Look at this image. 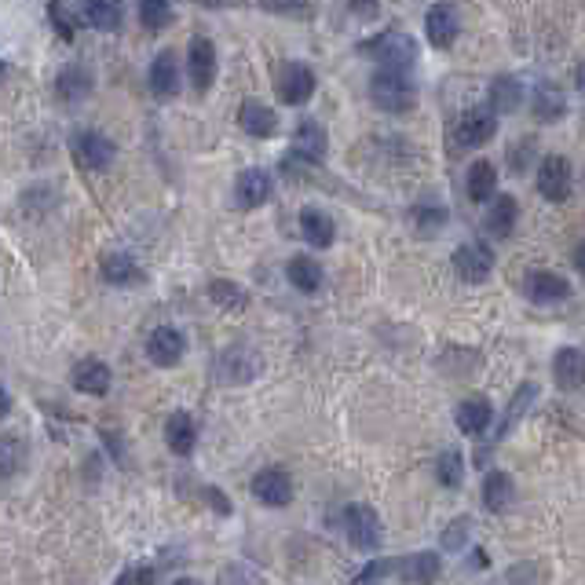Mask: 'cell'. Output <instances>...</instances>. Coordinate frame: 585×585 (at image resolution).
<instances>
[{
  "label": "cell",
  "instance_id": "33",
  "mask_svg": "<svg viewBox=\"0 0 585 585\" xmlns=\"http://www.w3.org/2000/svg\"><path fill=\"white\" fill-rule=\"evenodd\" d=\"M209 300L224 311H242L245 304H249L245 289L234 286V282H227V278H213V282H209Z\"/></svg>",
  "mask_w": 585,
  "mask_h": 585
},
{
  "label": "cell",
  "instance_id": "32",
  "mask_svg": "<svg viewBox=\"0 0 585 585\" xmlns=\"http://www.w3.org/2000/svg\"><path fill=\"white\" fill-rule=\"evenodd\" d=\"M55 92L63 99H81L92 92V74H88L85 66H66L63 74L55 77Z\"/></svg>",
  "mask_w": 585,
  "mask_h": 585
},
{
  "label": "cell",
  "instance_id": "47",
  "mask_svg": "<svg viewBox=\"0 0 585 585\" xmlns=\"http://www.w3.org/2000/svg\"><path fill=\"white\" fill-rule=\"evenodd\" d=\"M359 585H377V582H359Z\"/></svg>",
  "mask_w": 585,
  "mask_h": 585
},
{
  "label": "cell",
  "instance_id": "4",
  "mask_svg": "<svg viewBox=\"0 0 585 585\" xmlns=\"http://www.w3.org/2000/svg\"><path fill=\"white\" fill-rule=\"evenodd\" d=\"M275 85L282 103H289V107H300V103H308L315 96V74H311L308 63H286L278 70Z\"/></svg>",
  "mask_w": 585,
  "mask_h": 585
},
{
  "label": "cell",
  "instance_id": "8",
  "mask_svg": "<svg viewBox=\"0 0 585 585\" xmlns=\"http://www.w3.org/2000/svg\"><path fill=\"white\" fill-rule=\"evenodd\" d=\"M494 110L487 107H476V110H465L458 121V128H454V143L458 147H468V150H476L483 147L490 136H494Z\"/></svg>",
  "mask_w": 585,
  "mask_h": 585
},
{
  "label": "cell",
  "instance_id": "21",
  "mask_svg": "<svg viewBox=\"0 0 585 585\" xmlns=\"http://www.w3.org/2000/svg\"><path fill=\"white\" fill-rule=\"evenodd\" d=\"M300 234H304V242H308V245H315V249H326V245H333V234H337V227H333L330 213H322V209L308 205V209H300Z\"/></svg>",
  "mask_w": 585,
  "mask_h": 585
},
{
  "label": "cell",
  "instance_id": "7",
  "mask_svg": "<svg viewBox=\"0 0 585 585\" xmlns=\"http://www.w3.org/2000/svg\"><path fill=\"white\" fill-rule=\"evenodd\" d=\"M461 33V19H458V8L454 4H432L425 15V37L432 48H450V44L458 41Z\"/></svg>",
  "mask_w": 585,
  "mask_h": 585
},
{
  "label": "cell",
  "instance_id": "25",
  "mask_svg": "<svg viewBox=\"0 0 585 585\" xmlns=\"http://www.w3.org/2000/svg\"><path fill=\"white\" fill-rule=\"evenodd\" d=\"M490 403L483 399V395H472V399H465V403L454 410V421H458V428L465 432V436H479L483 428L490 425Z\"/></svg>",
  "mask_w": 585,
  "mask_h": 585
},
{
  "label": "cell",
  "instance_id": "45",
  "mask_svg": "<svg viewBox=\"0 0 585 585\" xmlns=\"http://www.w3.org/2000/svg\"><path fill=\"white\" fill-rule=\"evenodd\" d=\"M202 4L205 8H231L234 0H202Z\"/></svg>",
  "mask_w": 585,
  "mask_h": 585
},
{
  "label": "cell",
  "instance_id": "42",
  "mask_svg": "<svg viewBox=\"0 0 585 585\" xmlns=\"http://www.w3.org/2000/svg\"><path fill=\"white\" fill-rule=\"evenodd\" d=\"M264 4L271 11H300L304 4H308V0H264Z\"/></svg>",
  "mask_w": 585,
  "mask_h": 585
},
{
  "label": "cell",
  "instance_id": "31",
  "mask_svg": "<svg viewBox=\"0 0 585 585\" xmlns=\"http://www.w3.org/2000/svg\"><path fill=\"white\" fill-rule=\"evenodd\" d=\"M289 282L300 289V293H315L322 286V267L311 260V256H293L286 267Z\"/></svg>",
  "mask_w": 585,
  "mask_h": 585
},
{
  "label": "cell",
  "instance_id": "12",
  "mask_svg": "<svg viewBox=\"0 0 585 585\" xmlns=\"http://www.w3.org/2000/svg\"><path fill=\"white\" fill-rule=\"evenodd\" d=\"M366 52L377 55L381 66H403V70L417 59V48L410 41V33H384L381 41L366 44Z\"/></svg>",
  "mask_w": 585,
  "mask_h": 585
},
{
  "label": "cell",
  "instance_id": "13",
  "mask_svg": "<svg viewBox=\"0 0 585 585\" xmlns=\"http://www.w3.org/2000/svg\"><path fill=\"white\" fill-rule=\"evenodd\" d=\"M147 85L158 99H172L176 92H180V63H176V52L165 48V52L154 55L150 74H147Z\"/></svg>",
  "mask_w": 585,
  "mask_h": 585
},
{
  "label": "cell",
  "instance_id": "29",
  "mask_svg": "<svg viewBox=\"0 0 585 585\" xmlns=\"http://www.w3.org/2000/svg\"><path fill=\"white\" fill-rule=\"evenodd\" d=\"M494 187H498V172L490 161H472L468 169V198L472 202H490L494 198Z\"/></svg>",
  "mask_w": 585,
  "mask_h": 585
},
{
  "label": "cell",
  "instance_id": "36",
  "mask_svg": "<svg viewBox=\"0 0 585 585\" xmlns=\"http://www.w3.org/2000/svg\"><path fill=\"white\" fill-rule=\"evenodd\" d=\"M139 22H143V30H165L172 22V4L169 0H139Z\"/></svg>",
  "mask_w": 585,
  "mask_h": 585
},
{
  "label": "cell",
  "instance_id": "3",
  "mask_svg": "<svg viewBox=\"0 0 585 585\" xmlns=\"http://www.w3.org/2000/svg\"><path fill=\"white\" fill-rule=\"evenodd\" d=\"M260 373V355L249 344H234V348L220 351L216 359V381L220 384H249Z\"/></svg>",
  "mask_w": 585,
  "mask_h": 585
},
{
  "label": "cell",
  "instance_id": "20",
  "mask_svg": "<svg viewBox=\"0 0 585 585\" xmlns=\"http://www.w3.org/2000/svg\"><path fill=\"white\" fill-rule=\"evenodd\" d=\"M553 377L564 392H575L585 384V355L578 348H560L553 359Z\"/></svg>",
  "mask_w": 585,
  "mask_h": 585
},
{
  "label": "cell",
  "instance_id": "24",
  "mask_svg": "<svg viewBox=\"0 0 585 585\" xmlns=\"http://www.w3.org/2000/svg\"><path fill=\"white\" fill-rule=\"evenodd\" d=\"M516 216H520V205H516V198L512 194H498L494 198V205H490L487 213V234H494V238H509L512 227H516Z\"/></svg>",
  "mask_w": 585,
  "mask_h": 585
},
{
  "label": "cell",
  "instance_id": "35",
  "mask_svg": "<svg viewBox=\"0 0 585 585\" xmlns=\"http://www.w3.org/2000/svg\"><path fill=\"white\" fill-rule=\"evenodd\" d=\"M436 476L443 487L458 490L461 479H465V458H461L458 450H443V454L436 458Z\"/></svg>",
  "mask_w": 585,
  "mask_h": 585
},
{
  "label": "cell",
  "instance_id": "1",
  "mask_svg": "<svg viewBox=\"0 0 585 585\" xmlns=\"http://www.w3.org/2000/svg\"><path fill=\"white\" fill-rule=\"evenodd\" d=\"M370 96H373V103L381 110H388V114H403V110L414 107L417 88L403 66H381L370 81Z\"/></svg>",
  "mask_w": 585,
  "mask_h": 585
},
{
  "label": "cell",
  "instance_id": "17",
  "mask_svg": "<svg viewBox=\"0 0 585 585\" xmlns=\"http://www.w3.org/2000/svg\"><path fill=\"white\" fill-rule=\"evenodd\" d=\"M70 384L85 395H107L110 392V366L103 359H81L70 373Z\"/></svg>",
  "mask_w": 585,
  "mask_h": 585
},
{
  "label": "cell",
  "instance_id": "22",
  "mask_svg": "<svg viewBox=\"0 0 585 585\" xmlns=\"http://www.w3.org/2000/svg\"><path fill=\"white\" fill-rule=\"evenodd\" d=\"M395 571L414 585H436L443 564H439L436 553H414V556H406V560H395Z\"/></svg>",
  "mask_w": 585,
  "mask_h": 585
},
{
  "label": "cell",
  "instance_id": "28",
  "mask_svg": "<svg viewBox=\"0 0 585 585\" xmlns=\"http://www.w3.org/2000/svg\"><path fill=\"white\" fill-rule=\"evenodd\" d=\"M103 278H107L110 286H136L143 275H139L136 260L128 253H107L103 256Z\"/></svg>",
  "mask_w": 585,
  "mask_h": 585
},
{
  "label": "cell",
  "instance_id": "18",
  "mask_svg": "<svg viewBox=\"0 0 585 585\" xmlns=\"http://www.w3.org/2000/svg\"><path fill=\"white\" fill-rule=\"evenodd\" d=\"M527 297L534 304H556V300L571 297V282L564 275H556V271H534L527 278Z\"/></svg>",
  "mask_w": 585,
  "mask_h": 585
},
{
  "label": "cell",
  "instance_id": "37",
  "mask_svg": "<svg viewBox=\"0 0 585 585\" xmlns=\"http://www.w3.org/2000/svg\"><path fill=\"white\" fill-rule=\"evenodd\" d=\"M534 395H538V384H534V381H527L520 392H516V399H512V406H509V414H505V421H501V436H509L512 428H516L520 414H527V406L534 403Z\"/></svg>",
  "mask_w": 585,
  "mask_h": 585
},
{
  "label": "cell",
  "instance_id": "39",
  "mask_svg": "<svg viewBox=\"0 0 585 585\" xmlns=\"http://www.w3.org/2000/svg\"><path fill=\"white\" fill-rule=\"evenodd\" d=\"M220 585H260V582H256V575L249 571V567L234 564V567H224V575H220Z\"/></svg>",
  "mask_w": 585,
  "mask_h": 585
},
{
  "label": "cell",
  "instance_id": "26",
  "mask_svg": "<svg viewBox=\"0 0 585 585\" xmlns=\"http://www.w3.org/2000/svg\"><path fill=\"white\" fill-rule=\"evenodd\" d=\"M516 498V483H512L509 472H487L483 479V505L490 512H505Z\"/></svg>",
  "mask_w": 585,
  "mask_h": 585
},
{
  "label": "cell",
  "instance_id": "6",
  "mask_svg": "<svg viewBox=\"0 0 585 585\" xmlns=\"http://www.w3.org/2000/svg\"><path fill=\"white\" fill-rule=\"evenodd\" d=\"M187 74H191L194 92H209L216 81V48L209 37H194L191 48H187Z\"/></svg>",
  "mask_w": 585,
  "mask_h": 585
},
{
  "label": "cell",
  "instance_id": "23",
  "mask_svg": "<svg viewBox=\"0 0 585 585\" xmlns=\"http://www.w3.org/2000/svg\"><path fill=\"white\" fill-rule=\"evenodd\" d=\"M165 443H169V450L172 454H180V458L191 454L194 443H198V428H194L191 414L176 410V414L169 417V425H165Z\"/></svg>",
  "mask_w": 585,
  "mask_h": 585
},
{
  "label": "cell",
  "instance_id": "44",
  "mask_svg": "<svg viewBox=\"0 0 585 585\" xmlns=\"http://www.w3.org/2000/svg\"><path fill=\"white\" fill-rule=\"evenodd\" d=\"M575 264H578V271H585V242L575 249Z\"/></svg>",
  "mask_w": 585,
  "mask_h": 585
},
{
  "label": "cell",
  "instance_id": "38",
  "mask_svg": "<svg viewBox=\"0 0 585 585\" xmlns=\"http://www.w3.org/2000/svg\"><path fill=\"white\" fill-rule=\"evenodd\" d=\"M468 534H472V520L468 516H458V520H450V527L443 531V545H447L450 553H458L468 545Z\"/></svg>",
  "mask_w": 585,
  "mask_h": 585
},
{
  "label": "cell",
  "instance_id": "5",
  "mask_svg": "<svg viewBox=\"0 0 585 585\" xmlns=\"http://www.w3.org/2000/svg\"><path fill=\"white\" fill-rule=\"evenodd\" d=\"M70 154L77 158V165L81 169H92V172H99V169H107L110 161H114V143H110L103 132H77L74 139H70Z\"/></svg>",
  "mask_w": 585,
  "mask_h": 585
},
{
  "label": "cell",
  "instance_id": "2",
  "mask_svg": "<svg viewBox=\"0 0 585 585\" xmlns=\"http://www.w3.org/2000/svg\"><path fill=\"white\" fill-rule=\"evenodd\" d=\"M344 534H348V542L355 549H362V553H377L384 542V527L370 505H348L344 509Z\"/></svg>",
  "mask_w": 585,
  "mask_h": 585
},
{
  "label": "cell",
  "instance_id": "34",
  "mask_svg": "<svg viewBox=\"0 0 585 585\" xmlns=\"http://www.w3.org/2000/svg\"><path fill=\"white\" fill-rule=\"evenodd\" d=\"M567 103H564V92L560 88H549L542 85L538 88V96H534V114H538V121H556V117H564Z\"/></svg>",
  "mask_w": 585,
  "mask_h": 585
},
{
  "label": "cell",
  "instance_id": "46",
  "mask_svg": "<svg viewBox=\"0 0 585 585\" xmlns=\"http://www.w3.org/2000/svg\"><path fill=\"white\" fill-rule=\"evenodd\" d=\"M575 81H578V88L585 92V63H578V74H575Z\"/></svg>",
  "mask_w": 585,
  "mask_h": 585
},
{
  "label": "cell",
  "instance_id": "9",
  "mask_svg": "<svg viewBox=\"0 0 585 585\" xmlns=\"http://www.w3.org/2000/svg\"><path fill=\"white\" fill-rule=\"evenodd\" d=\"M538 194H542L545 202H567V194H571V165L567 158H549L542 161V169H538Z\"/></svg>",
  "mask_w": 585,
  "mask_h": 585
},
{
  "label": "cell",
  "instance_id": "16",
  "mask_svg": "<svg viewBox=\"0 0 585 585\" xmlns=\"http://www.w3.org/2000/svg\"><path fill=\"white\" fill-rule=\"evenodd\" d=\"M234 198L242 209H260V205L271 198V176L264 169H245L238 172V183H234Z\"/></svg>",
  "mask_w": 585,
  "mask_h": 585
},
{
  "label": "cell",
  "instance_id": "43",
  "mask_svg": "<svg viewBox=\"0 0 585 585\" xmlns=\"http://www.w3.org/2000/svg\"><path fill=\"white\" fill-rule=\"evenodd\" d=\"M527 147H531V143H527ZM527 147L512 150V169H516V172H523V169H527V161H531V158H527Z\"/></svg>",
  "mask_w": 585,
  "mask_h": 585
},
{
  "label": "cell",
  "instance_id": "14",
  "mask_svg": "<svg viewBox=\"0 0 585 585\" xmlns=\"http://www.w3.org/2000/svg\"><path fill=\"white\" fill-rule=\"evenodd\" d=\"M183 351H187V341H183L180 330H172V326H158V330L147 337V355L154 366H176L183 359Z\"/></svg>",
  "mask_w": 585,
  "mask_h": 585
},
{
  "label": "cell",
  "instance_id": "19",
  "mask_svg": "<svg viewBox=\"0 0 585 585\" xmlns=\"http://www.w3.org/2000/svg\"><path fill=\"white\" fill-rule=\"evenodd\" d=\"M238 125H242L253 139H267V136H275L278 117H275V110L264 107L260 99H245L242 110H238Z\"/></svg>",
  "mask_w": 585,
  "mask_h": 585
},
{
  "label": "cell",
  "instance_id": "11",
  "mask_svg": "<svg viewBox=\"0 0 585 585\" xmlns=\"http://www.w3.org/2000/svg\"><path fill=\"white\" fill-rule=\"evenodd\" d=\"M454 271L465 282H487V275L494 271V253L483 242L461 245V249H454Z\"/></svg>",
  "mask_w": 585,
  "mask_h": 585
},
{
  "label": "cell",
  "instance_id": "27",
  "mask_svg": "<svg viewBox=\"0 0 585 585\" xmlns=\"http://www.w3.org/2000/svg\"><path fill=\"white\" fill-rule=\"evenodd\" d=\"M85 19L103 33H114L125 19V8L121 0H85Z\"/></svg>",
  "mask_w": 585,
  "mask_h": 585
},
{
  "label": "cell",
  "instance_id": "40",
  "mask_svg": "<svg viewBox=\"0 0 585 585\" xmlns=\"http://www.w3.org/2000/svg\"><path fill=\"white\" fill-rule=\"evenodd\" d=\"M202 494H205L209 501H213V509L220 512V516H231V505L224 501V494H220V490H216V487H205Z\"/></svg>",
  "mask_w": 585,
  "mask_h": 585
},
{
  "label": "cell",
  "instance_id": "41",
  "mask_svg": "<svg viewBox=\"0 0 585 585\" xmlns=\"http://www.w3.org/2000/svg\"><path fill=\"white\" fill-rule=\"evenodd\" d=\"M417 220H425V227H443L447 213L443 209H417Z\"/></svg>",
  "mask_w": 585,
  "mask_h": 585
},
{
  "label": "cell",
  "instance_id": "10",
  "mask_svg": "<svg viewBox=\"0 0 585 585\" xmlns=\"http://www.w3.org/2000/svg\"><path fill=\"white\" fill-rule=\"evenodd\" d=\"M253 494L260 505H271V509H282L293 498V479L282 468H264L253 476Z\"/></svg>",
  "mask_w": 585,
  "mask_h": 585
},
{
  "label": "cell",
  "instance_id": "30",
  "mask_svg": "<svg viewBox=\"0 0 585 585\" xmlns=\"http://www.w3.org/2000/svg\"><path fill=\"white\" fill-rule=\"evenodd\" d=\"M523 99V88L516 77H494L490 81V107H494V114H512V110L520 107Z\"/></svg>",
  "mask_w": 585,
  "mask_h": 585
},
{
  "label": "cell",
  "instance_id": "15",
  "mask_svg": "<svg viewBox=\"0 0 585 585\" xmlns=\"http://www.w3.org/2000/svg\"><path fill=\"white\" fill-rule=\"evenodd\" d=\"M326 150H330V136H326V128L319 121H300L297 136H293V154L300 161H311V165H319L326 158Z\"/></svg>",
  "mask_w": 585,
  "mask_h": 585
}]
</instances>
